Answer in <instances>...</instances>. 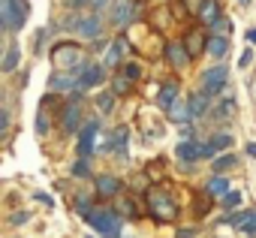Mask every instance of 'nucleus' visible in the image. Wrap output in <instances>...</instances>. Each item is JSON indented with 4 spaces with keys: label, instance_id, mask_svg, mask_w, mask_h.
Returning a JSON list of instances; mask_svg holds the SVG:
<instances>
[{
    "label": "nucleus",
    "instance_id": "nucleus-38",
    "mask_svg": "<svg viewBox=\"0 0 256 238\" xmlns=\"http://www.w3.org/2000/svg\"><path fill=\"white\" fill-rule=\"evenodd\" d=\"M28 220H30V214H28V211H16V214L10 217V223H12V226H22V223H28Z\"/></svg>",
    "mask_w": 256,
    "mask_h": 238
},
{
    "label": "nucleus",
    "instance_id": "nucleus-2",
    "mask_svg": "<svg viewBox=\"0 0 256 238\" xmlns=\"http://www.w3.org/2000/svg\"><path fill=\"white\" fill-rule=\"evenodd\" d=\"M145 202H148L151 217H154V220H160V223H166V220H175V217H178V205H175V199H172L163 187H148V190H145Z\"/></svg>",
    "mask_w": 256,
    "mask_h": 238
},
{
    "label": "nucleus",
    "instance_id": "nucleus-3",
    "mask_svg": "<svg viewBox=\"0 0 256 238\" xmlns=\"http://www.w3.org/2000/svg\"><path fill=\"white\" fill-rule=\"evenodd\" d=\"M30 16V4L28 0H0V18H4V30L18 34L24 28Z\"/></svg>",
    "mask_w": 256,
    "mask_h": 238
},
{
    "label": "nucleus",
    "instance_id": "nucleus-35",
    "mask_svg": "<svg viewBox=\"0 0 256 238\" xmlns=\"http://www.w3.org/2000/svg\"><path fill=\"white\" fill-rule=\"evenodd\" d=\"M72 175H76V178H88V175H90V169H88V163H84V157H82L78 163H72Z\"/></svg>",
    "mask_w": 256,
    "mask_h": 238
},
{
    "label": "nucleus",
    "instance_id": "nucleus-26",
    "mask_svg": "<svg viewBox=\"0 0 256 238\" xmlns=\"http://www.w3.org/2000/svg\"><path fill=\"white\" fill-rule=\"evenodd\" d=\"M114 96H118L114 90H100V94H96V106H100L102 114H108V112L114 108Z\"/></svg>",
    "mask_w": 256,
    "mask_h": 238
},
{
    "label": "nucleus",
    "instance_id": "nucleus-43",
    "mask_svg": "<svg viewBox=\"0 0 256 238\" xmlns=\"http://www.w3.org/2000/svg\"><path fill=\"white\" fill-rule=\"evenodd\" d=\"M250 60H253V52H244V54H241V60H238V64H241V66H247V64H250Z\"/></svg>",
    "mask_w": 256,
    "mask_h": 238
},
{
    "label": "nucleus",
    "instance_id": "nucleus-11",
    "mask_svg": "<svg viewBox=\"0 0 256 238\" xmlns=\"http://www.w3.org/2000/svg\"><path fill=\"white\" fill-rule=\"evenodd\" d=\"M84 40H100L102 36V18H100V12H90V16H84L82 22H78V28H76Z\"/></svg>",
    "mask_w": 256,
    "mask_h": 238
},
{
    "label": "nucleus",
    "instance_id": "nucleus-29",
    "mask_svg": "<svg viewBox=\"0 0 256 238\" xmlns=\"http://www.w3.org/2000/svg\"><path fill=\"white\" fill-rule=\"evenodd\" d=\"M208 30H211V34H220V36H229V30H232V22H229L226 16H220V18H217V22H214Z\"/></svg>",
    "mask_w": 256,
    "mask_h": 238
},
{
    "label": "nucleus",
    "instance_id": "nucleus-13",
    "mask_svg": "<svg viewBox=\"0 0 256 238\" xmlns=\"http://www.w3.org/2000/svg\"><path fill=\"white\" fill-rule=\"evenodd\" d=\"M126 48H133V46H130V36H118V40L108 46V54H106V66H120V60H124Z\"/></svg>",
    "mask_w": 256,
    "mask_h": 238
},
{
    "label": "nucleus",
    "instance_id": "nucleus-40",
    "mask_svg": "<svg viewBox=\"0 0 256 238\" xmlns=\"http://www.w3.org/2000/svg\"><path fill=\"white\" fill-rule=\"evenodd\" d=\"M202 4H205V0H184V6H187V10H190L193 16H196V12L202 10Z\"/></svg>",
    "mask_w": 256,
    "mask_h": 238
},
{
    "label": "nucleus",
    "instance_id": "nucleus-36",
    "mask_svg": "<svg viewBox=\"0 0 256 238\" xmlns=\"http://www.w3.org/2000/svg\"><path fill=\"white\" fill-rule=\"evenodd\" d=\"M124 76H130L136 82V78H142V66L139 64H124Z\"/></svg>",
    "mask_w": 256,
    "mask_h": 238
},
{
    "label": "nucleus",
    "instance_id": "nucleus-8",
    "mask_svg": "<svg viewBox=\"0 0 256 238\" xmlns=\"http://www.w3.org/2000/svg\"><path fill=\"white\" fill-rule=\"evenodd\" d=\"M106 82V70L100 64H88L82 72H78V90H88V88H96Z\"/></svg>",
    "mask_w": 256,
    "mask_h": 238
},
{
    "label": "nucleus",
    "instance_id": "nucleus-17",
    "mask_svg": "<svg viewBox=\"0 0 256 238\" xmlns=\"http://www.w3.org/2000/svg\"><path fill=\"white\" fill-rule=\"evenodd\" d=\"M184 46H187L190 58H199L202 52H208V36H205L202 30H190V34L184 36Z\"/></svg>",
    "mask_w": 256,
    "mask_h": 238
},
{
    "label": "nucleus",
    "instance_id": "nucleus-22",
    "mask_svg": "<svg viewBox=\"0 0 256 238\" xmlns=\"http://www.w3.org/2000/svg\"><path fill=\"white\" fill-rule=\"evenodd\" d=\"M238 166V157L235 154H223V157H214V163H211V169H214V175H226L229 169H235Z\"/></svg>",
    "mask_w": 256,
    "mask_h": 238
},
{
    "label": "nucleus",
    "instance_id": "nucleus-15",
    "mask_svg": "<svg viewBox=\"0 0 256 238\" xmlns=\"http://www.w3.org/2000/svg\"><path fill=\"white\" fill-rule=\"evenodd\" d=\"M72 88H78V72H54L52 78H48V90H72Z\"/></svg>",
    "mask_w": 256,
    "mask_h": 238
},
{
    "label": "nucleus",
    "instance_id": "nucleus-37",
    "mask_svg": "<svg viewBox=\"0 0 256 238\" xmlns=\"http://www.w3.org/2000/svg\"><path fill=\"white\" fill-rule=\"evenodd\" d=\"M238 202H241V193H238V190H229V193L223 196V205H226V208H235Z\"/></svg>",
    "mask_w": 256,
    "mask_h": 238
},
{
    "label": "nucleus",
    "instance_id": "nucleus-27",
    "mask_svg": "<svg viewBox=\"0 0 256 238\" xmlns=\"http://www.w3.org/2000/svg\"><path fill=\"white\" fill-rule=\"evenodd\" d=\"M166 16H172V12H169V4H163V6H157V10L151 12V24H154V30H163V28H166Z\"/></svg>",
    "mask_w": 256,
    "mask_h": 238
},
{
    "label": "nucleus",
    "instance_id": "nucleus-1",
    "mask_svg": "<svg viewBox=\"0 0 256 238\" xmlns=\"http://www.w3.org/2000/svg\"><path fill=\"white\" fill-rule=\"evenodd\" d=\"M52 66L60 72H82L88 66V58L82 54V46L76 42H58L52 48Z\"/></svg>",
    "mask_w": 256,
    "mask_h": 238
},
{
    "label": "nucleus",
    "instance_id": "nucleus-47",
    "mask_svg": "<svg viewBox=\"0 0 256 238\" xmlns=\"http://www.w3.org/2000/svg\"><path fill=\"white\" fill-rule=\"evenodd\" d=\"M238 4H241V6H247V4H250V0H238Z\"/></svg>",
    "mask_w": 256,
    "mask_h": 238
},
{
    "label": "nucleus",
    "instance_id": "nucleus-31",
    "mask_svg": "<svg viewBox=\"0 0 256 238\" xmlns=\"http://www.w3.org/2000/svg\"><path fill=\"white\" fill-rule=\"evenodd\" d=\"M72 202H76V211H78L82 217H88V214H90V196L76 193V196H72Z\"/></svg>",
    "mask_w": 256,
    "mask_h": 238
},
{
    "label": "nucleus",
    "instance_id": "nucleus-25",
    "mask_svg": "<svg viewBox=\"0 0 256 238\" xmlns=\"http://www.w3.org/2000/svg\"><path fill=\"white\" fill-rule=\"evenodd\" d=\"M112 90H114L118 96H126V94L133 90V78H130V76H114V78H112Z\"/></svg>",
    "mask_w": 256,
    "mask_h": 238
},
{
    "label": "nucleus",
    "instance_id": "nucleus-12",
    "mask_svg": "<svg viewBox=\"0 0 256 238\" xmlns=\"http://www.w3.org/2000/svg\"><path fill=\"white\" fill-rule=\"evenodd\" d=\"M178 90H181V84H178V78H169L163 88H160V94H157V106L163 108V112H169L175 102H178Z\"/></svg>",
    "mask_w": 256,
    "mask_h": 238
},
{
    "label": "nucleus",
    "instance_id": "nucleus-24",
    "mask_svg": "<svg viewBox=\"0 0 256 238\" xmlns=\"http://www.w3.org/2000/svg\"><path fill=\"white\" fill-rule=\"evenodd\" d=\"M18 58H22V52H18V46L12 42V46L6 48V58H4V64H0V70H4V72H12V70L18 66Z\"/></svg>",
    "mask_w": 256,
    "mask_h": 238
},
{
    "label": "nucleus",
    "instance_id": "nucleus-21",
    "mask_svg": "<svg viewBox=\"0 0 256 238\" xmlns=\"http://www.w3.org/2000/svg\"><path fill=\"white\" fill-rule=\"evenodd\" d=\"M126 136H130V130H126V127H114V133H112V148H114L118 157H126Z\"/></svg>",
    "mask_w": 256,
    "mask_h": 238
},
{
    "label": "nucleus",
    "instance_id": "nucleus-45",
    "mask_svg": "<svg viewBox=\"0 0 256 238\" xmlns=\"http://www.w3.org/2000/svg\"><path fill=\"white\" fill-rule=\"evenodd\" d=\"M247 154H250V157H256V145H247Z\"/></svg>",
    "mask_w": 256,
    "mask_h": 238
},
{
    "label": "nucleus",
    "instance_id": "nucleus-7",
    "mask_svg": "<svg viewBox=\"0 0 256 238\" xmlns=\"http://www.w3.org/2000/svg\"><path fill=\"white\" fill-rule=\"evenodd\" d=\"M223 223H229V226H235V229H241V232H247V235H256V208H250V211H235V214L223 217Z\"/></svg>",
    "mask_w": 256,
    "mask_h": 238
},
{
    "label": "nucleus",
    "instance_id": "nucleus-16",
    "mask_svg": "<svg viewBox=\"0 0 256 238\" xmlns=\"http://www.w3.org/2000/svg\"><path fill=\"white\" fill-rule=\"evenodd\" d=\"M208 106H211V94H208V90H199V94H193V96L187 100V108H190V118H193V121L208 112Z\"/></svg>",
    "mask_w": 256,
    "mask_h": 238
},
{
    "label": "nucleus",
    "instance_id": "nucleus-46",
    "mask_svg": "<svg viewBox=\"0 0 256 238\" xmlns=\"http://www.w3.org/2000/svg\"><path fill=\"white\" fill-rule=\"evenodd\" d=\"M250 40H253V42H256V30H250Z\"/></svg>",
    "mask_w": 256,
    "mask_h": 238
},
{
    "label": "nucleus",
    "instance_id": "nucleus-32",
    "mask_svg": "<svg viewBox=\"0 0 256 238\" xmlns=\"http://www.w3.org/2000/svg\"><path fill=\"white\" fill-rule=\"evenodd\" d=\"M169 118H172L175 124H184L187 118H190V108H187V106H172V108H169Z\"/></svg>",
    "mask_w": 256,
    "mask_h": 238
},
{
    "label": "nucleus",
    "instance_id": "nucleus-44",
    "mask_svg": "<svg viewBox=\"0 0 256 238\" xmlns=\"http://www.w3.org/2000/svg\"><path fill=\"white\" fill-rule=\"evenodd\" d=\"M36 199H40V202H46V205L52 208V196H46V193H36Z\"/></svg>",
    "mask_w": 256,
    "mask_h": 238
},
{
    "label": "nucleus",
    "instance_id": "nucleus-28",
    "mask_svg": "<svg viewBox=\"0 0 256 238\" xmlns=\"http://www.w3.org/2000/svg\"><path fill=\"white\" fill-rule=\"evenodd\" d=\"M211 199H214V196H211L208 190H202V193L196 196V214H199V217H205V214L211 211Z\"/></svg>",
    "mask_w": 256,
    "mask_h": 238
},
{
    "label": "nucleus",
    "instance_id": "nucleus-10",
    "mask_svg": "<svg viewBox=\"0 0 256 238\" xmlns=\"http://www.w3.org/2000/svg\"><path fill=\"white\" fill-rule=\"evenodd\" d=\"M96 130H100V121H96V118H90V121L78 130V154H82V157H88V154L94 151V136H96Z\"/></svg>",
    "mask_w": 256,
    "mask_h": 238
},
{
    "label": "nucleus",
    "instance_id": "nucleus-42",
    "mask_svg": "<svg viewBox=\"0 0 256 238\" xmlns=\"http://www.w3.org/2000/svg\"><path fill=\"white\" fill-rule=\"evenodd\" d=\"M175 238H196V232H193V229H178Z\"/></svg>",
    "mask_w": 256,
    "mask_h": 238
},
{
    "label": "nucleus",
    "instance_id": "nucleus-14",
    "mask_svg": "<svg viewBox=\"0 0 256 238\" xmlns=\"http://www.w3.org/2000/svg\"><path fill=\"white\" fill-rule=\"evenodd\" d=\"M166 58H169V64L175 70H181V66L190 64V52H187L184 42H166Z\"/></svg>",
    "mask_w": 256,
    "mask_h": 238
},
{
    "label": "nucleus",
    "instance_id": "nucleus-4",
    "mask_svg": "<svg viewBox=\"0 0 256 238\" xmlns=\"http://www.w3.org/2000/svg\"><path fill=\"white\" fill-rule=\"evenodd\" d=\"M84 220H88L100 235H106V238H120V217H118V211L100 208V211H90Z\"/></svg>",
    "mask_w": 256,
    "mask_h": 238
},
{
    "label": "nucleus",
    "instance_id": "nucleus-20",
    "mask_svg": "<svg viewBox=\"0 0 256 238\" xmlns=\"http://www.w3.org/2000/svg\"><path fill=\"white\" fill-rule=\"evenodd\" d=\"M226 52H229V40L214 34V36L208 40V54H211L214 60H220V58H226Z\"/></svg>",
    "mask_w": 256,
    "mask_h": 238
},
{
    "label": "nucleus",
    "instance_id": "nucleus-33",
    "mask_svg": "<svg viewBox=\"0 0 256 238\" xmlns=\"http://www.w3.org/2000/svg\"><path fill=\"white\" fill-rule=\"evenodd\" d=\"M208 142H211V145H214L217 151H226V148L232 145V136H229V133H217V136H211Z\"/></svg>",
    "mask_w": 256,
    "mask_h": 238
},
{
    "label": "nucleus",
    "instance_id": "nucleus-5",
    "mask_svg": "<svg viewBox=\"0 0 256 238\" xmlns=\"http://www.w3.org/2000/svg\"><path fill=\"white\" fill-rule=\"evenodd\" d=\"M136 16H139L136 0H114V4H112V12H108L112 24L120 28V30H126L130 24H136Z\"/></svg>",
    "mask_w": 256,
    "mask_h": 238
},
{
    "label": "nucleus",
    "instance_id": "nucleus-18",
    "mask_svg": "<svg viewBox=\"0 0 256 238\" xmlns=\"http://www.w3.org/2000/svg\"><path fill=\"white\" fill-rule=\"evenodd\" d=\"M96 193L100 196H118V193H124V184L118 181V178H112V175H96Z\"/></svg>",
    "mask_w": 256,
    "mask_h": 238
},
{
    "label": "nucleus",
    "instance_id": "nucleus-41",
    "mask_svg": "<svg viewBox=\"0 0 256 238\" xmlns=\"http://www.w3.org/2000/svg\"><path fill=\"white\" fill-rule=\"evenodd\" d=\"M106 4H108V0H88V6H90L94 12H102V10H106Z\"/></svg>",
    "mask_w": 256,
    "mask_h": 238
},
{
    "label": "nucleus",
    "instance_id": "nucleus-23",
    "mask_svg": "<svg viewBox=\"0 0 256 238\" xmlns=\"http://www.w3.org/2000/svg\"><path fill=\"white\" fill-rule=\"evenodd\" d=\"M205 190H208V193H211V196H214V199H217V196H220V199H223V196H226V193H229V181H226V178H223V175H214V178H211V181H208V184H205Z\"/></svg>",
    "mask_w": 256,
    "mask_h": 238
},
{
    "label": "nucleus",
    "instance_id": "nucleus-30",
    "mask_svg": "<svg viewBox=\"0 0 256 238\" xmlns=\"http://www.w3.org/2000/svg\"><path fill=\"white\" fill-rule=\"evenodd\" d=\"M214 114H217V118H232V114H235V100H232V96H226V100L214 108Z\"/></svg>",
    "mask_w": 256,
    "mask_h": 238
},
{
    "label": "nucleus",
    "instance_id": "nucleus-39",
    "mask_svg": "<svg viewBox=\"0 0 256 238\" xmlns=\"http://www.w3.org/2000/svg\"><path fill=\"white\" fill-rule=\"evenodd\" d=\"M0 133H10V108H4V112H0Z\"/></svg>",
    "mask_w": 256,
    "mask_h": 238
},
{
    "label": "nucleus",
    "instance_id": "nucleus-34",
    "mask_svg": "<svg viewBox=\"0 0 256 238\" xmlns=\"http://www.w3.org/2000/svg\"><path fill=\"white\" fill-rule=\"evenodd\" d=\"M120 211H124L126 217H139V208L133 205V199H126V196L120 199Z\"/></svg>",
    "mask_w": 256,
    "mask_h": 238
},
{
    "label": "nucleus",
    "instance_id": "nucleus-9",
    "mask_svg": "<svg viewBox=\"0 0 256 238\" xmlns=\"http://www.w3.org/2000/svg\"><path fill=\"white\" fill-rule=\"evenodd\" d=\"M178 160H181V169H184V172H190V166H193L196 160H202V145H199V142L184 139V142L178 145Z\"/></svg>",
    "mask_w": 256,
    "mask_h": 238
},
{
    "label": "nucleus",
    "instance_id": "nucleus-19",
    "mask_svg": "<svg viewBox=\"0 0 256 238\" xmlns=\"http://www.w3.org/2000/svg\"><path fill=\"white\" fill-rule=\"evenodd\" d=\"M223 12H220V0H205V4H202V10L196 12V18L205 24V28H211L217 18H220Z\"/></svg>",
    "mask_w": 256,
    "mask_h": 238
},
{
    "label": "nucleus",
    "instance_id": "nucleus-6",
    "mask_svg": "<svg viewBox=\"0 0 256 238\" xmlns=\"http://www.w3.org/2000/svg\"><path fill=\"white\" fill-rule=\"evenodd\" d=\"M226 82H229L226 66H211V70L202 76V90H208V94L214 96V94H220V90L226 88Z\"/></svg>",
    "mask_w": 256,
    "mask_h": 238
}]
</instances>
